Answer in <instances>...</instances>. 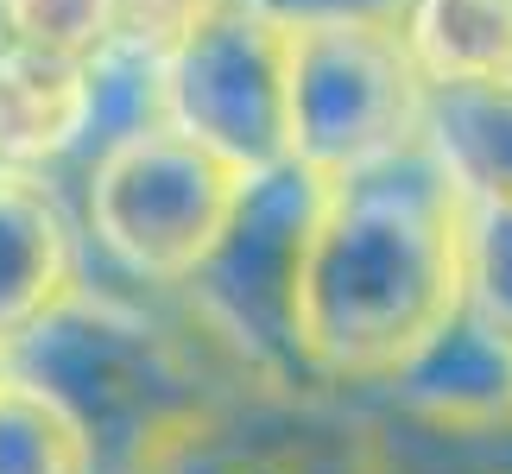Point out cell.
<instances>
[{"mask_svg": "<svg viewBox=\"0 0 512 474\" xmlns=\"http://www.w3.org/2000/svg\"><path fill=\"white\" fill-rule=\"evenodd\" d=\"M468 184L430 121L411 146L323 190L298 279V342L323 386L380 392L386 373L462 310Z\"/></svg>", "mask_w": 512, "mask_h": 474, "instance_id": "1", "label": "cell"}, {"mask_svg": "<svg viewBox=\"0 0 512 474\" xmlns=\"http://www.w3.org/2000/svg\"><path fill=\"white\" fill-rule=\"evenodd\" d=\"M0 367L38 386L83 430L95 474H140L177 424L253 380L190 316L165 323L146 304L89 279L38 310L0 348Z\"/></svg>", "mask_w": 512, "mask_h": 474, "instance_id": "2", "label": "cell"}, {"mask_svg": "<svg viewBox=\"0 0 512 474\" xmlns=\"http://www.w3.org/2000/svg\"><path fill=\"white\" fill-rule=\"evenodd\" d=\"M323 190V177L291 165V158L247 171L228 209V228L215 234L203 266L177 285L190 323L228 361H241L253 380L272 386H323L298 342V279L323 215Z\"/></svg>", "mask_w": 512, "mask_h": 474, "instance_id": "3", "label": "cell"}, {"mask_svg": "<svg viewBox=\"0 0 512 474\" xmlns=\"http://www.w3.org/2000/svg\"><path fill=\"white\" fill-rule=\"evenodd\" d=\"M430 121V89L392 13L285 19V158L323 184L399 152Z\"/></svg>", "mask_w": 512, "mask_h": 474, "instance_id": "4", "label": "cell"}, {"mask_svg": "<svg viewBox=\"0 0 512 474\" xmlns=\"http://www.w3.org/2000/svg\"><path fill=\"white\" fill-rule=\"evenodd\" d=\"M234 196L241 171L171 121H146L83 158V234L133 285H184L228 228Z\"/></svg>", "mask_w": 512, "mask_h": 474, "instance_id": "5", "label": "cell"}, {"mask_svg": "<svg viewBox=\"0 0 512 474\" xmlns=\"http://www.w3.org/2000/svg\"><path fill=\"white\" fill-rule=\"evenodd\" d=\"M159 121L234 171L285 158V13L260 0H222L159 57Z\"/></svg>", "mask_w": 512, "mask_h": 474, "instance_id": "6", "label": "cell"}, {"mask_svg": "<svg viewBox=\"0 0 512 474\" xmlns=\"http://www.w3.org/2000/svg\"><path fill=\"white\" fill-rule=\"evenodd\" d=\"M140 474H373V411L329 386L247 380L177 424Z\"/></svg>", "mask_w": 512, "mask_h": 474, "instance_id": "7", "label": "cell"}, {"mask_svg": "<svg viewBox=\"0 0 512 474\" xmlns=\"http://www.w3.org/2000/svg\"><path fill=\"white\" fill-rule=\"evenodd\" d=\"M380 392L392 411L430 424L512 418V342L462 304L386 373Z\"/></svg>", "mask_w": 512, "mask_h": 474, "instance_id": "8", "label": "cell"}, {"mask_svg": "<svg viewBox=\"0 0 512 474\" xmlns=\"http://www.w3.org/2000/svg\"><path fill=\"white\" fill-rule=\"evenodd\" d=\"M83 279L76 222L51 171L0 165V348Z\"/></svg>", "mask_w": 512, "mask_h": 474, "instance_id": "9", "label": "cell"}, {"mask_svg": "<svg viewBox=\"0 0 512 474\" xmlns=\"http://www.w3.org/2000/svg\"><path fill=\"white\" fill-rule=\"evenodd\" d=\"M83 64L13 45V38L0 45V165L57 171L76 158L83 121H89V70Z\"/></svg>", "mask_w": 512, "mask_h": 474, "instance_id": "10", "label": "cell"}, {"mask_svg": "<svg viewBox=\"0 0 512 474\" xmlns=\"http://www.w3.org/2000/svg\"><path fill=\"white\" fill-rule=\"evenodd\" d=\"M392 26L430 95L512 89V0H399Z\"/></svg>", "mask_w": 512, "mask_h": 474, "instance_id": "11", "label": "cell"}, {"mask_svg": "<svg viewBox=\"0 0 512 474\" xmlns=\"http://www.w3.org/2000/svg\"><path fill=\"white\" fill-rule=\"evenodd\" d=\"M373 474H512V418L430 424L380 405L373 411Z\"/></svg>", "mask_w": 512, "mask_h": 474, "instance_id": "12", "label": "cell"}, {"mask_svg": "<svg viewBox=\"0 0 512 474\" xmlns=\"http://www.w3.org/2000/svg\"><path fill=\"white\" fill-rule=\"evenodd\" d=\"M430 140L449 152L468 190H512V89L430 95Z\"/></svg>", "mask_w": 512, "mask_h": 474, "instance_id": "13", "label": "cell"}, {"mask_svg": "<svg viewBox=\"0 0 512 474\" xmlns=\"http://www.w3.org/2000/svg\"><path fill=\"white\" fill-rule=\"evenodd\" d=\"M0 474H95L83 430L13 373H0Z\"/></svg>", "mask_w": 512, "mask_h": 474, "instance_id": "14", "label": "cell"}, {"mask_svg": "<svg viewBox=\"0 0 512 474\" xmlns=\"http://www.w3.org/2000/svg\"><path fill=\"white\" fill-rule=\"evenodd\" d=\"M462 304L512 342V190H468Z\"/></svg>", "mask_w": 512, "mask_h": 474, "instance_id": "15", "label": "cell"}, {"mask_svg": "<svg viewBox=\"0 0 512 474\" xmlns=\"http://www.w3.org/2000/svg\"><path fill=\"white\" fill-rule=\"evenodd\" d=\"M0 32L51 57H95L114 38V0H0Z\"/></svg>", "mask_w": 512, "mask_h": 474, "instance_id": "16", "label": "cell"}, {"mask_svg": "<svg viewBox=\"0 0 512 474\" xmlns=\"http://www.w3.org/2000/svg\"><path fill=\"white\" fill-rule=\"evenodd\" d=\"M222 0H114V38L140 45L152 57H165L196 19H209Z\"/></svg>", "mask_w": 512, "mask_h": 474, "instance_id": "17", "label": "cell"}, {"mask_svg": "<svg viewBox=\"0 0 512 474\" xmlns=\"http://www.w3.org/2000/svg\"><path fill=\"white\" fill-rule=\"evenodd\" d=\"M0 45H7V32H0Z\"/></svg>", "mask_w": 512, "mask_h": 474, "instance_id": "18", "label": "cell"}, {"mask_svg": "<svg viewBox=\"0 0 512 474\" xmlns=\"http://www.w3.org/2000/svg\"><path fill=\"white\" fill-rule=\"evenodd\" d=\"M0 373H7V367H0Z\"/></svg>", "mask_w": 512, "mask_h": 474, "instance_id": "19", "label": "cell"}]
</instances>
